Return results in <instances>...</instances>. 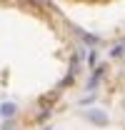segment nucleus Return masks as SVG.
<instances>
[{"label":"nucleus","mask_w":125,"mask_h":130,"mask_svg":"<svg viewBox=\"0 0 125 130\" xmlns=\"http://www.w3.org/2000/svg\"><path fill=\"white\" fill-rule=\"evenodd\" d=\"M3 113H5V115H13V113H15V105H5Z\"/></svg>","instance_id":"f257e3e1"}]
</instances>
